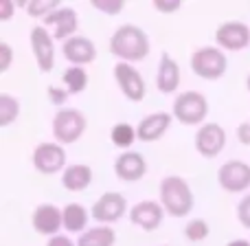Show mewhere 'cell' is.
I'll list each match as a JSON object with an SVG mask.
<instances>
[{
    "mask_svg": "<svg viewBox=\"0 0 250 246\" xmlns=\"http://www.w3.org/2000/svg\"><path fill=\"white\" fill-rule=\"evenodd\" d=\"M110 53L119 57V62L134 64L149 55V38L136 24H123L110 38Z\"/></svg>",
    "mask_w": 250,
    "mask_h": 246,
    "instance_id": "6da1fadb",
    "label": "cell"
},
{
    "mask_svg": "<svg viewBox=\"0 0 250 246\" xmlns=\"http://www.w3.org/2000/svg\"><path fill=\"white\" fill-rule=\"evenodd\" d=\"M160 204L171 218H187L195 204L189 182L180 176H167L160 182Z\"/></svg>",
    "mask_w": 250,
    "mask_h": 246,
    "instance_id": "7a4b0ae2",
    "label": "cell"
},
{
    "mask_svg": "<svg viewBox=\"0 0 250 246\" xmlns=\"http://www.w3.org/2000/svg\"><path fill=\"white\" fill-rule=\"evenodd\" d=\"M171 114L182 125H204V119L208 114V101L202 92L185 90L173 101Z\"/></svg>",
    "mask_w": 250,
    "mask_h": 246,
    "instance_id": "3957f363",
    "label": "cell"
},
{
    "mask_svg": "<svg viewBox=\"0 0 250 246\" xmlns=\"http://www.w3.org/2000/svg\"><path fill=\"white\" fill-rule=\"evenodd\" d=\"M189 64H191V70L198 77L208 79V82H215V79L224 77L226 68H229V60H226L224 51L217 46H202L198 51H193Z\"/></svg>",
    "mask_w": 250,
    "mask_h": 246,
    "instance_id": "277c9868",
    "label": "cell"
},
{
    "mask_svg": "<svg viewBox=\"0 0 250 246\" xmlns=\"http://www.w3.org/2000/svg\"><path fill=\"white\" fill-rule=\"evenodd\" d=\"M86 117L77 108H62L53 117V136L60 145H73L86 132Z\"/></svg>",
    "mask_w": 250,
    "mask_h": 246,
    "instance_id": "5b68a950",
    "label": "cell"
},
{
    "mask_svg": "<svg viewBox=\"0 0 250 246\" xmlns=\"http://www.w3.org/2000/svg\"><path fill=\"white\" fill-rule=\"evenodd\" d=\"M31 160H33V167L38 169L40 174L51 176V174L64 172L66 169V150H64V145H60L57 141L40 143L33 150Z\"/></svg>",
    "mask_w": 250,
    "mask_h": 246,
    "instance_id": "8992f818",
    "label": "cell"
},
{
    "mask_svg": "<svg viewBox=\"0 0 250 246\" xmlns=\"http://www.w3.org/2000/svg\"><path fill=\"white\" fill-rule=\"evenodd\" d=\"M114 79H117L119 90H121L129 101L138 104V101L145 99V95H147L145 79H143V75L138 73L132 64L117 62V66H114Z\"/></svg>",
    "mask_w": 250,
    "mask_h": 246,
    "instance_id": "52a82bcc",
    "label": "cell"
},
{
    "mask_svg": "<svg viewBox=\"0 0 250 246\" xmlns=\"http://www.w3.org/2000/svg\"><path fill=\"white\" fill-rule=\"evenodd\" d=\"M217 182L229 194H242L250 187V165L244 160H229L217 169Z\"/></svg>",
    "mask_w": 250,
    "mask_h": 246,
    "instance_id": "ba28073f",
    "label": "cell"
},
{
    "mask_svg": "<svg viewBox=\"0 0 250 246\" xmlns=\"http://www.w3.org/2000/svg\"><path fill=\"white\" fill-rule=\"evenodd\" d=\"M29 42H31V53L35 57L38 68L42 73H51L53 64H55V46H53V38L48 33V29L42 24L33 26L29 33Z\"/></svg>",
    "mask_w": 250,
    "mask_h": 246,
    "instance_id": "9c48e42d",
    "label": "cell"
},
{
    "mask_svg": "<svg viewBox=\"0 0 250 246\" xmlns=\"http://www.w3.org/2000/svg\"><path fill=\"white\" fill-rule=\"evenodd\" d=\"M215 42L222 51H244L250 44V26L239 20L222 22L215 31Z\"/></svg>",
    "mask_w": 250,
    "mask_h": 246,
    "instance_id": "30bf717a",
    "label": "cell"
},
{
    "mask_svg": "<svg viewBox=\"0 0 250 246\" xmlns=\"http://www.w3.org/2000/svg\"><path fill=\"white\" fill-rule=\"evenodd\" d=\"M125 211H127V200L117 191H108V194L99 196L90 207V216L101 224H112V222L121 220Z\"/></svg>",
    "mask_w": 250,
    "mask_h": 246,
    "instance_id": "8fae6325",
    "label": "cell"
},
{
    "mask_svg": "<svg viewBox=\"0 0 250 246\" xmlns=\"http://www.w3.org/2000/svg\"><path fill=\"white\" fill-rule=\"evenodd\" d=\"M226 147V132L220 123H204L195 132V150L204 156V158H215L222 154Z\"/></svg>",
    "mask_w": 250,
    "mask_h": 246,
    "instance_id": "7c38bea8",
    "label": "cell"
},
{
    "mask_svg": "<svg viewBox=\"0 0 250 246\" xmlns=\"http://www.w3.org/2000/svg\"><path fill=\"white\" fill-rule=\"evenodd\" d=\"M31 224H33L35 233L46 235V238H55L60 235V229H64V216L62 209L51 202H42L35 207L33 216H31Z\"/></svg>",
    "mask_w": 250,
    "mask_h": 246,
    "instance_id": "4fadbf2b",
    "label": "cell"
},
{
    "mask_svg": "<svg viewBox=\"0 0 250 246\" xmlns=\"http://www.w3.org/2000/svg\"><path fill=\"white\" fill-rule=\"evenodd\" d=\"M163 218H165V209L160 202H154V200H141L136 202L132 209H129V222L138 229L147 231H156L160 224H163Z\"/></svg>",
    "mask_w": 250,
    "mask_h": 246,
    "instance_id": "5bb4252c",
    "label": "cell"
},
{
    "mask_svg": "<svg viewBox=\"0 0 250 246\" xmlns=\"http://www.w3.org/2000/svg\"><path fill=\"white\" fill-rule=\"evenodd\" d=\"M42 26H46V29H53V38L64 40V42H66V40L73 38V33H77L79 20H77V13H75V9L60 7L57 11H53L51 16L44 18Z\"/></svg>",
    "mask_w": 250,
    "mask_h": 246,
    "instance_id": "9a60e30c",
    "label": "cell"
},
{
    "mask_svg": "<svg viewBox=\"0 0 250 246\" xmlns=\"http://www.w3.org/2000/svg\"><path fill=\"white\" fill-rule=\"evenodd\" d=\"M114 174L119 180L123 182H136L147 174V163L145 156L138 152H123L114 160Z\"/></svg>",
    "mask_w": 250,
    "mask_h": 246,
    "instance_id": "2e32d148",
    "label": "cell"
},
{
    "mask_svg": "<svg viewBox=\"0 0 250 246\" xmlns=\"http://www.w3.org/2000/svg\"><path fill=\"white\" fill-rule=\"evenodd\" d=\"M62 51H64V57L73 66H86V64H92V62L97 60L95 42L83 38V35H73L70 40H66Z\"/></svg>",
    "mask_w": 250,
    "mask_h": 246,
    "instance_id": "e0dca14e",
    "label": "cell"
},
{
    "mask_svg": "<svg viewBox=\"0 0 250 246\" xmlns=\"http://www.w3.org/2000/svg\"><path fill=\"white\" fill-rule=\"evenodd\" d=\"M171 119H173L171 112H151L147 117H143L141 123L136 125L138 141L154 143L158 138H163L165 132L169 130V125H171Z\"/></svg>",
    "mask_w": 250,
    "mask_h": 246,
    "instance_id": "ac0fdd59",
    "label": "cell"
},
{
    "mask_svg": "<svg viewBox=\"0 0 250 246\" xmlns=\"http://www.w3.org/2000/svg\"><path fill=\"white\" fill-rule=\"evenodd\" d=\"M156 86L160 92L171 95L180 86V66L169 53H163L158 62V73H156Z\"/></svg>",
    "mask_w": 250,
    "mask_h": 246,
    "instance_id": "d6986e66",
    "label": "cell"
},
{
    "mask_svg": "<svg viewBox=\"0 0 250 246\" xmlns=\"http://www.w3.org/2000/svg\"><path fill=\"white\" fill-rule=\"evenodd\" d=\"M90 182H92V169L83 163L70 165L62 174V185L68 191H83L86 187H90Z\"/></svg>",
    "mask_w": 250,
    "mask_h": 246,
    "instance_id": "ffe728a7",
    "label": "cell"
},
{
    "mask_svg": "<svg viewBox=\"0 0 250 246\" xmlns=\"http://www.w3.org/2000/svg\"><path fill=\"white\" fill-rule=\"evenodd\" d=\"M62 216H64V229L68 233H86V224H88V211L83 204L79 202H68L62 209Z\"/></svg>",
    "mask_w": 250,
    "mask_h": 246,
    "instance_id": "44dd1931",
    "label": "cell"
},
{
    "mask_svg": "<svg viewBox=\"0 0 250 246\" xmlns=\"http://www.w3.org/2000/svg\"><path fill=\"white\" fill-rule=\"evenodd\" d=\"M117 233L110 226H95L79 235L77 246H114Z\"/></svg>",
    "mask_w": 250,
    "mask_h": 246,
    "instance_id": "7402d4cb",
    "label": "cell"
},
{
    "mask_svg": "<svg viewBox=\"0 0 250 246\" xmlns=\"http://www.w3.org/2000/svg\"><path fill=\"white\" fill-rule=\"evenodd\" d=\"M62 82H64V88L70 95H79V92H83L88 86V73L82 66H70V68L64 70Z\"/></svg>",
    "mask_w": 250,
    "mask_h": 246,
    "instance_id": "603a6c76",
    "label": "cell"
},
{
    "mask_svg": "<svg viewBox=\"0 0 250 246\" xmlns=\"http://www.w3.org/2000/svg\"><path fill=\"white\" fill-rule=\"evenodd\" d=\"M110 138H112V145L119 147V150H129L134 145V141H138V132L134 125L129 123H117L110 132Z\"/></svg>",
    "mask_w": 250,
    "mask_h": 246,
    "instance_id": "cb8c5ba5",
    "label": "cell"
},
{
    "mask_svg": "<svg viewBox=\"0 0 250 246\" xmlns=\"http://www.w3.org/2000/svg\"><path fill=\"white\" fill-rule=\"evenodd\" d=\"M20 114V101L9 92H0V128H9Z\"/></svg>",
    "mask_w": 250,
    "mask_h": 246,
    "instance_id": "d4e9b609",
    "label": "cell"
},
{
    "mask_svg": "<svg viewBox=\"0 0 250 246\" xmlns=\"http://www.w3.org/2000/svg\"><path fill=\"white\" fill-rule=\"evenodd\" d=\"M20 7L24 9L26 13H29L31 18H46L51 16L53 11H57V9L62 7L60 0H31V2H20Z\"/></svg>",
    "mask_w": 250,
    "mask_h": 246,
    "instance_id": "484cf974",
    "label": "cell"
},
{
    "mask_svg": "<svg viewBox=\"0 0 250 246\" xmlns=\"http://www.w3.org/2000/svg\"><path fill=\"white\" fill-rule=\"evenodd\" d=\"M208 233H211V229H208L207 220H202V218L191 220L189 224L185 226V238L189 240V242H204V240L208 238Z\"/></svg>",
    "mask_w": 250,
    "mask_h": 246,
    "instance_id": "4316f807",
    "label": "cell"
},
{
    "mask_svg": "<svg viewBox=\"0 0 250 246\" xmlns=\"http://www.w3.org/2000/svg\"><path fill=\"white\" fill-rule=\"evenodd\" d=\"M92 7H95L97 11L105 13V16H119L125 9V2L123 0H95Z\"/></svg>",
    "mask_w": 250,
    "mask_h": 246,
    "instance_id": "83f0119b",
    "label": "cell"
},
{
    "mask_svg": "<svg viewBox=\"0 0 250 246\" xmlns=\"http://www.w3.org/2000/svg\"><path fill=\"white\" fill-rule=\"evenodd\" d=\"M237 220L242 226L250 229V194H246L237 204Z\"/></svg>",
    "mask_w": 250,
    "mask_h": 246,
    "instance_id": "f1b7e54d",
    "label": "cell"
},
{
    "mask_svg": "<svg viewBox=\"0 0 250 246\" xmlns=\"http://www.w3.org/2000/svg\"><path fill=\"white\" fill-rule=\"evenodd\" d=\"M11 57H13V48L9 42H0V73H7L11 66Z\"/></svg>",
    "mask_w": 250,
    "mask_h": 246,
    "instance_id": "f546056e",
    "label": "cell"
},
{
    "mask_svg": "<svg viewBox=\"0 0 250 246\" xmlns=\"http://www.w3.org/2000/svg\"><path fill=\"white\" fill-rule=\"evenodd\" d=\"M46 95H48V99H51V101H53V104H55V106H62V104H66V99H68V95H70V92L66 90V88L48 86Z\"/></svg>",
    "mask_w": 250,
    "mask_h": 246,
    "instance_id": "4dcf8cb0",
    "label": "cell"
},
{
    "mask_svg": "<svg viewBox=\"0 0 250 246\" xmlns=\"http://www.w3.org/2000/svg\"><path fill=\"white\" fill-rule=\"evenodd\" d=\"M151 7L160 13H176L178 9L182 7V2H178V0H171V2H167V0H156V2H151Z\"/></svg>",
    "mask_w": 250,
    "mask_h": 246,
    "instance_id": "1f68e13d",
    "label": "cell"
},
{
    "mask_svg": "<svg viewBox=\"0 0 250 246\" xmlns=\"http://www.w3.org/2000/svg\"><path fill=\"white\" fill-rule=\"evenodd\" d=\"M13 9H16V2H13V0H2V2H0V22L11 20Z\"/></svg>",
    "mask_w": 250,
    "mask_h": 246,
    "instance_id": "d6a6232c",
    "label": "cell"
},
{
    "mask_svg": "<svg viewBox=\"0 0 250 246\" xmlns=\"http://www.w3.org/2000/svg\"><path fill=\"white\" fill-rule=\"evenodd\" d=\"M46 246H77V242H73L68 235H55V238H48Z\"/></svg>",
    "mask_w": 250,
    "mask_h": 246,
    "instance_id": "836d02e7",
    "label": "cell"
},
{
    "mask_svg": "<svg viewBox=\"0 0 250 246\" xmlns=\"http://www.w3.org/2000/svg\"><path fill=\"white\" fill-rule=\"evenodd\" d=\"M237 136H239V141H242L244 145H250V121L239 125V128H237Z\"/></svg>",
    "mask_w": 250,
    "mask_h": 246,
    "instance_id": "e575fe53",
    "label": "cell"
},
{
    "mask_svg": "<svg viewBox=\"0 0 250 246\" xmlns=\"http://www.w3.org/2000/svg\"><path fill=\"white\" fill-rule=\"evenodd\" d=\"M226 246H250V240H242V238H237V240H233V242H229Z\"/></svg>",
    "mask_w": 250,
    "mask_h": 246,
    "instance_id": "d590c367",
    "label": "cell"
},
{
    "mask_svg": "<svg viewBox=\"0 0 250 246\" xmlns=\"http://www.w3.org/2000/svg\"><path fill=\"white\" fill-rule=\"evenodd\" d=\"M246 88H248V92H250V73H248V79H246Z\"/></svg>",
    "mask_w": 250,
    "mask_h": 246,
    "instance_id": "8d00e7d4",
    "label": "cell"
}]
</instances>
